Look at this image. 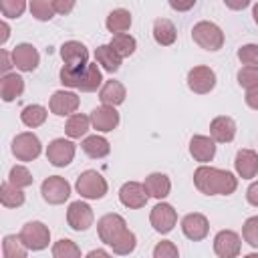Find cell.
I'll list each match as a JSON object with an SVG mask.
<instances>
[{"instance_id":"cell-1","label":"cell","mask_w":258,"mask_h":258,"mask_svg":"<svg viewBox=\"0 0 258 258\" xmlns=\"http://www.w3.org/2000/svg\"><path fill=\"white\" fill-rule=\"evenodd\" d=\"M194 185L204 196H230L238 187V177L228 169L200 165L194 171Z\"/></svg>"},{"instance_id":"cell-2","label":"cell","mask_w":258,"mask_h":258,"mask_svg":"<svg viewBox=\"0 0 258 258\" xmlns=\"http://www.w3.org/2000/svg\"><path fill=\"white\" fill-rule=\"evenodd\" d=\"M191 38L198 46H202L204 50L216 52L224 46V32L218 24L210 22V20H202L198 24H194L191 28Z\"/></svg>"},{"instance_id":"cell-3","label":"cell","mask_w":258,"mask_h":258,"mask_svg":"<svg viewBox=\"0 0 258 258\" xmlns=\"http://www.w3.org/2000/svg\"><path fill=\"white\" fill-rule=\"evenodd\" d=\"M97 232H99L101 242H105L107 246H113V244H117L129 232V228H127V222H125L123 216H119V214H105L97 222Z\"/></svg>"},{"instance_id":"cell-4","label":"cell","mask_w":258,"mask_h":258,"mask_svg":"<svg viewBox=\"0 0 258 258\" xmlns=\"http://www.w3.org/2000/svg\"><path fill=\"white\" fill-rule=\"evenodd\" d=\"M77 191L81 194V198L87 200H101L107 194V181L105 177L95 171V169H87L77 177Z\"/></svg>"},{"instance_id":"cell-5","label":"cell","mask_w":258,"mask_h":258,"mask_svg":"<svg viewBox=\"0 0 258 258\" xmlns=\"http://www.w3.org/2000/svg\"><path fill=\"white\" fill-rule=\"evenodd\" d=\"M18 236H20L22 244H24L28 250H32V252L44 250V248L48 246V242H50V230H48V226H44V224L38 222V220L26 222V224L22 226V230H20Z\"/></svg>"},{"instance_id":"cell-6","label":"cell","mask_w":258,"mask_h":258,"mask_svg":"<svg viewBox=\"0 0 258 258\" xmlns=\"http://www.w3.org/2000/svg\"><path fill=\"white\" fill-rule=\"evenodd\" d=\"M40 151H42L40 139L34 133H30V131L18 133L12 139V155L18 161H34L40 155Z\"/></svg>"},{"instance_id":"cell-7","label":"cell","mask_w":258,"mask_h":258,"mask_svg":"<svg viewBox=\"0 0 258 258\" xmlns=\"http://www.w3.org/2000/svg\"><path fill=\"white\" fill-rule=\"evenodd\" d=\"M40 194H42L44 202H48L52 206H58V204H64L69 200L71 183L60 175H48L40 185Z\"/></svg>"},{"instance_id":"cell-8","label":"cell","mask_w":258,"mask_h":258,"mask_svg":"<svg viewBox=\"0 0 258 258\" xmlns=\"http://www.w3.org/2000/svg\"><path fill=\"white\" fill-rule=\"evenodd\" d=\"M75 143L71 139H64V137H58V139H52L46 147V159L54 165V167H67L73 159H75Z\"/></svg>"},{"instance_id":"cell-9","label":"cell","mask_w":258,"mask_h":258,"mask_svg":"<svg viewBox=\"0 0 258 258\" xmlns=\"http://www.w3.org/2000/svg\"><path fill=\"white\" fill-rule=\"evenodd\" d=\"M242 240L234 230H220L214 238V252L218 258H238Z\"/></svg>"},{"instance_id":"cell-10","label":"cell","mask_w":258,"mask_h":258,"mask_svg":"<svg viewBox=\"0 0 258 258\" xmlns=\"http://www.w3.org/2000/svg\"><path fill=\"white\" fill-rule=\"evenodd\" d=\"M187 87H189V91H194L198 95H206V93L214 91V87H216V73L206 64L194 67L187 73Z\"/></svg>"},{"instance_id":"cell-11","label":"cell","mask_w":258,"mask_h":258,"mask_svg":"<svg viewBox=\"0 0 258 258\" xmlns=\"http://www.w3.org/2000/svg\"><path fill=\"white\" fill-rule=\"evenodd\" d=\"M149 222H151L155 232L167 234V232L173 230V226L177 222V212L173 210V206H169L165 202H159V204L153 206V210L149 214Z\"/></svg>"},{"instance_id":"cell-12","label":"cell","mask_w":258,"mask_h":258,"mask_svg":"<svg viewBox=\"0 0 258 258\" xmlns=\"http://www.w3.org/2000/svg\"><path fill=\"white\" fill-rule=\"evenodd\" d=\"M93 220H95V216H93V208L89 206V204H85V202H73L71 206H69V210H67V222H69V226L75 230V232H85V230H89L91 226H93Z\"/></svg>"},{"instance_id":"cell-13","label":"cell","mask_w":258,"mask_h":258,"mask_svg":"<svg viewBox=\"0 0 258 258\" xmlns=\"http://www.w3.org/2000/svg\"><path fill=\"white\" fill-rule=\"evenodd\" d=\"M60 58H62L64 67H69V69L87 67L89 64V50L79 40H67L60 46Z\"/></svg>"},{"instance_id":"cell-14","label":"cell","mask_w":258,"mask_h":258,"mask_svg":"<svg viewBox=\"0 0 258 258\" xmlns=\"http://www.w3.org/2000/svg\"><path fill=\"white\" fill-rule=\"evenodd\" d=\"M147 200H149V196H147L143 183H139V181H125L119 189V202L125 208L139 210L147 204Z\"/></svg>"},{"instance_id":"cell-15","label":"cell","mask_w":258,"mask_h":258,"mask_svg":"<svg viewBox=\"0 0 258 258\" xmlns=\"http://www.w3.org/2000/svg\"><path fill=\"white\" fill-rule=\"evenodd\" d=\"M12 60H14V67L18 71H24V73H32L38 62H40V54L38 50L28 44V42H20L12 48Z\"/></svg>"},{"instance_id":"cell-16","label":"cell","mask_w":258,"mask_h":258,"mask_svg":"<svg viewBox=\"0 0 258 258\" xmlns=\"http://www.w3.org/2000/svg\"><path fill=\"white\" fill-rule=\"evenodd\" d=\"M79 103L81 101H79L77 93H73V91H54L52 97H50L48 107L58 117H71L79 109Z\"/></svg>"},{"instance_id":"cell-17","label":"cell","mask_w":258,"mask_h":258,"mask_svg":"<svg viewBox=\"0 0 258 258\" xmlns=\"http://www.w3.org/2000/svg\"><path fill=\"white\" fill-rule=\"evenodd\" d=\"M181 232H183L185 238H189V240H194V242H200V240H204V238L208 236V232H210V222H208V218H206L204 214H198V212L187 214V216H183V220H181Z\"/></svg>"},{"instance_id":"cell-18","label":"cell","mask_w":258,"mask_h":258,"mask_svg":"<svg viewBox=\"0 0 258 258\" xmlns=\"http://www.w3.org/2000/svg\"><path fill=\"white\" fill-rule=\"evenodd\" d=\"M91 125L97 131H101V133L113 131L119 125V113H117V109L115 107H107V105L95 107L91 111Z\"/></svg>"},{"instance_id":"cell-19","label":"cell","mask_w":258,"mask_h":258,"mask_svg":"<svg viewBox=\"0 0 258 258\" xmlns=\"http://www.w3.org/2000/svg\"><path fill=\"white\" fill-rule=\"evenodd\" d=\"M210 135L216 143H230L236 137V121L228 115H220L210 123Z\"/></svg>"},{"instance_id":"cell-20","label":"cell","mask_w":258,"mask_h":258,"mask_svg":"<svg viewBox=\"0 0 258 258\" xmlns=\"http://www.w3.org/2000/svg\"><path fill=\"white\" fill-rule=\"evenodd\" d=\"M189 153L196 161L200 163H208L214 159L216 155V141L208 135H194L189 139Z\"/></svg>"},{"instance_id":"cell-21","label":"cell","mask_w":258,"mask_h":258,"mask_svg":"<svg viewBox=\"0 0 258 258\" xmlns=\"http://www.w3.org/2000/svg\"><path fill=\"white\" fill-rule=\"evenodd\" d=\"M236 173L242 179H252L258 173V153L254 149H240L234 159Z\"/></svg>"},{"instance_id":"cell-22","label":"cell","mask_w":258,"mask_h":258,"mask_svg":"<svg viewBox=\"0 0 258 258\" xmlns=\"http://www.w3.org/2000/svg\"><path fill=\"white\" fill-rule=\"evenodd\" d=\"M143 187H145V191H147L149 198L163 200V198H167L169 191H171V181H169V177H167L165 173L153 171V173H149V175L145 177Z\"/></svg>"},{"instance_id":"cell-23","label":"cell","mask_w":258,"mask_h":258,"mask_svg":"<svg viewBox=\"0 0 258 258\" xmlns=\"http://www.w3.org/2000/svg\"><path fill=\"white\" fill-rule=\"evenodd\" d=\"M22 93H24V79L20 75L10 73V75H4L0 79V97L4 103L18 99Z\"/></svg>"},{"instance_id":"cell-24","label":"cell","mask_w":258,"mask_h":258,"mask_svg":"<svg viewBox=\"0 0 258 258\" xmlns=\"http://www.w3.org/2000/svg\"><path fill=\"white\" fill-rule=\"evenodd\" d=\"M125 97H127V91H125L123 83L113 81V79L107 81V83L101 87V91H99V99H101V103L107 105V107H117V105H121V103L125 101Z\"/></svg>"},{"instance_id":"cell-25","label":"cell","mask_w":258,"mask_h":258,"mask_svg":"<svg viewBox=\"0 0 258 258\" xmlns=\"http://www.w3.org/2000/svg\"><path fill=\"white\" fill-rule=\"evenodd\" d=\"M153 38L157 44L161 46H171L177 38V30H175V24L167 18H157L153 22Z\"/></svg>"},{"instance_id":"cell-26","label":"cell","mask_w":258,"mask_h":258,"mask_svg":"<svg viewBox=\"0 0 258 258\" xmlns=\"http://www.w3.org/2000/svg\"><path fill=\"white\" fill-rule=\"evenodd\" d=\"M81 147H83V151L91 159H103L111 151V145H109V141L103 135H89V137H85L83 143H81Z\"/></svg>"},{"instance_id":"cell-27","label":"cell","mask_w":258,"mask_h":258,"mask_svg":"<svg viewBox=\"0 0 258 258\" xmlns=\"http://www.w3.org/2000/svg\"><path fill=\"white\" fill-rule=\"evenodd\" d=\"M105 26L109 32L115 34H125V30H129L131 26V12L125 10V8H115L109 12L107 20H105Z\"/></svg>"},{"instance_id":"cell-28","label":"cell","mask_w":258,"mask_h":258,"mask_svg":"<svg viewBox=\"0 0 258 258\" xmlns=\"http://www.w3.org/2000/svg\"><path fill=\"white\" fill-rule=\"evenodd\" d=\"M101 85H103L101 69L97 67V62H89V64H87V69L83 71L81 79H79L77 89H81L83 93H93V91H97Z\"/></svg>"},{"instance_id":"cell-29","label":"cell","mask_w":258,"mask_h":258,"mask_svg":"<svg viewBox=\"0 0 258 258\" xmlns=\"http://www.w3.org/2000/svg\"><path fill=\"white\" fill-rule=\"evenodd\" d=\"M95 58H97V62H99L107 73H117L119 67H121V60H123V58L111 48V44H101V46H97Z\"/></svg>"},{"instance_id":"cell-30","label":"cell","mask_w":258,"mask_h":258,"mask_svg":"<svg viewBox=\"0 0 258 258\" xmlns=\"http://www.w3.org/2000/svg\"><path fill=\"white\" fill-rule=\"evenodd\" d=\"M91 127V117L83 115V113H75L67 119V125H64V133L71 137V139H81L83 135H87Z\"/></svg>"},{"instance_id":"cell-31","label":"cell","mask_w":258,"mask_h":258,"mask_svg":"<svg viewBox=\"0 0 258 258\" xmlns=\"http://www.w3.org/2000/svg\"><path fill=\"white\" fill-rule=\"evenodd\" d=\"M46 115H48V111L42 105H26L22 109V113H20V121L26 127L34 129V127H40L46 121Z\"/></svg>"},{"instance_id":"cell-32","label":"cell","mask_w":258,"mask_h":258,"mask_svg":"<svg viewBox=\"0 0 258 258\" xmlns=\"http://www.w3.org/2000/svg\"><path fill=\"white\" fill-rule=\"evenodd\" d=\"M2 254H4V258H26L28 256V248L22 244L20 236L8 234L2 240Z\"/></svg>"},{"instance_id":"cell-33","label":"cell","mask_w":258,"mask_h":258,"mask_svg":"<svg viewBox=\"0 0 258 258\" xmlns=\"http://www.w3.org/2000/svg\"><path fill=\"white\" fill-rule=\"evenodd\" d=\"M111 48L121 56V58H127V56H131L133 52H135V48H137V40L131 36V34H115L113 38H111Z\"/></svg>"},{"instance_id":"cell-34","label":"cell","mask_w":258,"mask_h":258,"mask_svg":"<svg viewBox=\"0 0 258 258\" xmlns=\"http://www.w3.org/2000/svg\"><path fill=\"white\" fill-rule=\"evenodd\" d=\"M0 202L4 208H20L24 204V191L4 181L0 185Z\"/></svg>"},{"instance_id":"cell-35","label":"cell","mask_w":258,"mask_h":258,"mask_svg":"<svg viewBox=\"0 0 258 258\" xmlns=\"http://www.w3.org/2000/svg\"><path fill=\"white\" fill-rule=\"evenodd\" d=\"M52 258H81V248L73 240L60 238L52 244Z\"/></svg>"},{"instance_id":"cell-36","label":"cell","mask_w":258,"mask_h":258,"mask_svg":"<svg viewBox=\"0 0 258 258\" xmlns=\"http://www.w3.org/2000/svg\"><path fill=\"white\" fill-rule=\"evenodd\" d=\"M32 181H34V177L24 165H14L10 169V173H8V183L18 187V189H24V187L32 185Z\"/></svg>"},{"instance_id":"cell-37","label":"cell","mask_w":258,"mask_h":258,"mask_svg":"<svg viewBox=\"0 0 258 258\" xmlns=\"http://www.w3.org/2000/svg\"><path fill=\"white\" fill-rule=\"evenodd\" d=\"M28 8H30L32 16H34L36 20H40V22H46V20H50V18L56 14L52 2H48V0H32V2L28 4Z\"/></svg>"},{"instance_id":"cell-38","label":"cell","mask_w":258,"mask_h":258,"mask_svg":"<svg viewBox=\"0 0 258 258\" xmlns=\"http://www.w3.org/2000/svg\"><path fill=\"white\" fill-rule=\"evenodd\" d=\"M236 77H238V85L246 91L258 87V67H242Z\"/></svg>"},{"instance_id":"cell-39","label":"cell","mask_w":258,"mask_h":258,"mask_svg":"<svg viewBox=\"0 0 258 258\" xmlns=\"http://www.w3.org/2000/svg\"><path fill=\"white\" fill-rule=\"evenodd\" d=\"M24 10H26L24 0H2L0 2V12L6 18H18V16H22Z\"/></svg>"},{"instance_id":"cell-40","label":"cell","mask_w":258,"mask_h":258,"mask_svg":"<svg viewBox=\"0 0 258 258\" xmlns=\"http://www.w3.org/2000/svg\"><path fill=\"white\" fill-rule=\"evenodd\" d=\"M242 236L244 240L252 246V248H258V216H252L244 222L242 226Z\"/></svg>"},{"instance_id":"cell-41","label":"cell","mask_w":258,"mask_h":258,"mask_svg":"<svg viewBox=\"0 0 258 258\" xmlns=\"http://www.w3.org/2000/svg\"><path fill=\"white\" fill-rule=\"evenodd\" d=\"M238 58L244 67H258V44H244L238 48Z\"/></svg>"},{"instance_id":"cell-42","label":"cell","mask_w":258,"mask_h":258,"mask_svg":"<svg viewBox=\"0 0 258 258\" xmlns=\"http://www.w3.org/2000/svg\"><path fill=\"white\" fill-rule=\"evenodd\" d=\"M153 258H179V250L171 240H161L153 248Z\"/></svg>"},{"instance_id":"cell-43","label":"cell","mask_w":258,"mask_h":258,"mask_svg":"<svg viewBox=\"0 0 258 258\" xmlns=\"http://www.w3.org/2000/svg\"><path fill=\"white\" fill-rule=\"evenodd\" d=\"M12 67H14L12 52L0 50V73H2V77H4V75H10V69H12Z\"/></svg>"},{"instance_id":"cell-44","label":"cell","mask_w":258,"mask_h":258,"mask_svg":"<svg viewBox=\"0 0 258 258\" xmlns=\"http://www.w3.org/2000/svg\"><path fill=\"white\" fill-rule=\"evenodd\" d=\"M52 6H54V12L56 14H69V12H73V8H75V2H64V0H52Z\"/></svg>"},{"instance_id":"cell-45","label":"cell","mask_w":258,"mask_h":258,"mask_svg":"<svg viewBox=\"0 0 258 258\" xmlns=\"http://www.w3.org/2000/svg\"><path fill=\"white\" fill-rule=\"evenodd\" d=\"M246 200H248L250 206L258 208V181H252V183L248 185V189H246Z\"/></svg>"},{"instance_id":"cell-46","label":"cell","mask_w":258,"mask_h":258,"mask_svg":"<svg viewBox=\"0 0 258 258\" xmlns=\"http://www.w3.org/2000/svg\"><path fill=\"white\" fill-rule=\"evenodd\" d=\"M246 105L250 107V109H256L258 111V87L256 89H252V91H246Z\"/></svg>"},{"instance_id":"cell-47","label":"cell","mask_w":258,"mask_h":258,"mask_svg":"<svg viewBox=\"0 0 258 258\" xmlns=\"http://www.w3.org/2000/svg\"><path fill=\"white\" fill-rule=\"evenodd\" d=\"M85 258H113V256H111L107 250H103V248H97V250H91V252H89Z\"/></svg>"},{"instance_id":"cell-48","label":"cell","mask_w":258,"mask_h":258,"mask_svg":"<svg viewBox=\"0 0 258 258\" xmlns=\"http://www.w3.org/2000/svg\"><path fill=\"white\" fill-rule=\"evenodd\" d=\"M8 36H10V26L2 20V22H0V44H4V42L8 40Z\"/></svg>"},{"instance_id":"cell-49","label":"cell","mask_w":258,"mask_h":258,"mask_svg":"<svg viewBox=\"0 0 258 258\" xmlns=\"http://www.w3.org/2000/svg\"><path fill=\"white\" fill-rule=\"evenodd\" d=\"M169 6H171L173 10H189V8H194V6H196V0H191V2H187V4H179V2H169Z\"/></svg>"},{"instance_id":"cell-50","label":"cell","mask_w":258,"mask_h":258,"mask_svg":"<svg viewBox=\"0 0 258 258\" xmlns=\"http://www.w3.org/2000/svg\"><path fill=\"white\" fill-rule=\"evenodd\" d=\"M226 6H228V8H246V6H248V0H242V2H238V4L226 2Z\"/></svg>"},{"instance_id":"cell-51","label":"cell","mask_w":258,"mask_h":258,"mask_svg":"<svg viewBox=\"0 0 258 258\" xmlns=\"http://www.w3.org/2000/svg\"><path fill=\"white\" fill-rule=\"evenodd\" d=\"M252 16H254V22L258 24V2L252 6Z\"/></svg>"},{"instance_id":"cell-52","label":"cell","mask_w":258,"mask_h":258,"mask_svg":"<svg viewBox=\"0 0 258 258\" xmlns=\"http://www.w3.org/2000/svg\"><path fill=\"white\" fill-rule=\"evenodd\" d=\"M244 258H258V254H256V252H252V254H246Z\"/></svg>"}]
</instances>
